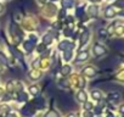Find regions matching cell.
I'll return each instance as SVG.
<instances>
[{"label":"cell","mask_w":124,"mask_h":117,"mask_svg":"<svg viewBox=\"0 0 124 117\" xmlns=\"http://www.w3.org/2000/svg\"><path fill=\"white\" fill-rule=\"evenodd\" d=\"M119 98H120V95H119L118 93H111V94H109V99L113 100V101H117Z\"/></svg>","instance_id":"obj_5"},{"label":"cell","mask_w":124,"mask_h":117,"mask_svg":"<svg viewBox=\"0 0 124 117\" xmlns=\"http://www.w3.org/2000/svg\"><path fill=\"white\" fill-rule=\"evenodd\" d=\"M105 52H106V50H105V48H103V46L95 45V54H96L97 56H100V55H103Z\"/></svg>","instance_id":"obj_1"},{"label":"cell","mask_w":124,"mask_h":117,"mask_svg":"<svg viewBox=\"0 0 124 117\" xmlns=\"http://www.w3.org/2000/svg\"><path fill=\"white\" fill-rule=\"evenodd\" d=\"M63 5L67 6V8H71V6L73 5V3L71 1V0H65V1H63Z\"/></svg>","instance_id":"obj_10"},{"label":"cell","mask_w":124,"mask_h":117,"mask_svg":"<svg viewBox=\"0 0 124 117\" xmlns=\"http://www.w3.org/2000/svg\"><path fill=\"white\" fill-rule=\"evenodd\" d=\"M78 99H79L80 101H85V100H86V94H85L84 92H79V93H78Z\"/></svg>","instance_id":"obj_6"},{"label":"cell","mask_w":124,"mask_h":117,"mask_svg":"<svg viewBox=\"0 0 124 117\" xmlns=\"http://www.w3.org/2000/svg\"><path fill=\"white\" fill-rule=\"evenodd\" d=\"M70 117H76V113H71V115H70Z\"/></svg>","instance_id":"obj_15"},{"label":"cell","mask_w":124,"mask_h":117,"mask_svg":"<svg viewBox=\"0 0 124 117\" xmlns=\"http://www.w3.org/2000/svg\"><path fill=\"white\" fill-rule=\"evenodd\" d=\"M113 45L118 50H124V42L123 40H116V42H113Z\"/></svg>","instance_id":"obj_2"},{"label":"cell","mask_w":124,"mask_h":117,"mask_svg":"<svg viewBox=\"0 0 124 117\" xmlns=\"http://www.w3.org/2000/svg\"><path fill=\"white\" fill-rule=\"evenodd\" d=\"M105 15H106V17H113L114 15H116V12H114V10L113 9H111V8H108L107 10H106V12H105Z\"/></svg>","instance_id":"obj_3"},{"label":"cell","mask_w":124,"mask_h":117,"mask_svg":"<svg viewBox=\"0 0 124 117\" xmlns=\"http://www.w3.org/2000/svg\"><path fill=\"white\" fill-rule=\"evenodd\" d=\"M117 6H120V8H124V0H119V1L116 3Z\"/></svg>","instance_id":"obj_12"},{"label":"cell","mask_w":124,"mask_h":117,"mask_svg":"<svg viewBox=\"0 0 124 117\" xmlns=\"http://www.w3.org/2000/svg\"><path fill=\"white\" fill-rule=\"evenodd\" d=\"M88 37H89V33L85 32L83 34V37H82V44H85V42H88Z\"/></svg>","instance_id":"obj_9"},{"label":"cell","mask_w":124,"mask_h":117,"mask_svg":"<svg viewBox=\"0 0 124 117\" xmlns=\"http://www.w3.org/2000/svg\"><path fill=\"white\" fill-rule=\"evenodd\" d=\"M91 107H93V106H91V104H89V102H88V104H85V109H86V110H90Z\"/></svg>","instance_id":"obj_14"},{"label":"cell","mask_w":124,"mask_h":117,"mask_svg":"<svg viewBox=\"0 0 124 117\" xmlns=\"http://www.w3.org/2000/svg\"><path fill=\"white\" fill-rule=\"evenodd\" d=\"M63 68H65V70H63V73H66V72H67V73H68V72H70V71H71V70H70V68H71V67H68V66H67V67H63Z\"/></svg>","instance_id":"obj_13"},{"label":"cell","mask_w":124,"mask_h":117,"mask_svg":"<svg viewBox=\"0 0 124 117\" xmlns=\"http://www.w3.org/2000/svg\"><path fill=\"white\" fill-rule=\"evenodd\" d=\"M120 15H122V16H124V11H122V12H120Z\"/></svg>","instance_id":"obj_16"},{"label":"cell","mask_w":124,"mask_h":117,"mask_svg":"<svg viewBox=\"0 0 124 117\" xmlns=\"http://www.w3.org/2000/svg\"><path fill=\"white\" fill-rule=\"evenodd\" d=\"M93 96H94V99H100L101 98V93L99 92V90H93Z\"/></svg>","instance_id":"obj_8"},{"label":"cell","mask_w":124,"mask_h":117,"mask_svg":"<svg viewBox=\"0 0 124 117\" xmlns=\"http://www.w3.org/2000/svg\"><path fill=\"white\" fill-rule=\"evenodd\" d=\"M46 117H57V113L55 111H50L46 113Z\"/></svg>","instance_id":"obj_11"},{"label":"cell","mask_w":124,"mask_h":117,"mask_svg":"<svg viewBox=\"0 0 124 117\" xmlns=\"http://www.w3.org/2000/svg\"><path fill=\"white\" fill-rule=\"evenodd\" d=\"M52 1H55V0H52Z\"/></svg>","instance_id":"obj_17"},{"label":"cell","mask_w":124,"mask_h":117,"mask_svg":"<svg viewBox=\"0 0 124 117\" xmlns=\"http://www.w3.org/2000/svg\"><path fill=\"white\" fill-rule=\"evenodd\" d=\"M88 58V52L86 51H84V52H82L79 56H78V60L79 61H83V60H86Z\"/></svg>","instance_id":"obj_7"},{"label":"cell","mask_w":124,"mask_h":117,"mask_svg":"<svg viewBox=\"0 0 124 117\" xmlns=\"http://www.w3.org/2000/svg\"><path fill=\"white\" fill-rule=\"evenodd\" d=\"M89 14H90L91 16H96V15H97V8H96V6H90Z\"/></svg>","instance_id":"obj_4"}]
</instances>
